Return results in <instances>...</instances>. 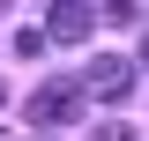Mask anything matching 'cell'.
<instances>
[{"instance_id": "4", "label": "cell", "mask_w": 149, "mask_h": 141, "mask_svg": "<svg viewBox=\"0 0 149 141\" xmlns=\"http://www.w3.org/2000/svg\"><path fill=\"white\" fill-rule=\"evenodd\" d=\"M134 8H142V0H104V15H112V22H134Z\"/></svg>"}, {"instance_id": "2", "label": "cell", "mask_w": 149, "mask_h": 141, "mask_svg": "<svg viewBox=\"0 0 149 141\" xmlns=\"http://www.w3.org/2000/svg\"><path fill=\"white\" fill-rule=\"evenodd\" d=\"M82 89H90V97H104V104H127V89H134V59L97 52V59H90V74H82Z\"/></svg>"}, {"instance_id": "1", "label": "cell", "mask_w": 149, "mask_h": 141, "mask_svg": "<svg viewBox=\"0 0 149 141\" xmlns=\"http://www.w3.org/2000/svg\"><path fill=\"white\" fill-rule=\"evenodd\" d=\"M82 97H90L82 82H37V97H30V119H37V126H67L74 111H82Z\"/></svg>"}, {"instance_id": "8", "label": "cell", "mask_w": 149, "mask_h": 141, "mask_svg": "<svg viewBox=\"0 0 149 141\" xmlns=\"http://www.w3.org/2000/svg\"><path fill=\"white\" fill-rule=\"evenodd\" d=\"M0 104H8V89H0Z\"/></svg>"}, {"instance_id": "5", "label": "cell", "mask_w": 149, "mask_h": 141, "mask_svg": "<svg viewBox=\"0 0 149 141\" xmlns=\"http://www.w3.org/2000/svg\"><path fill=\"white\" fill-rule=\"evenodd\" d=\"M97 141H127V126H119V119H104V126H97Z\"/></svg>"}, {"instance_id": "3", "label": "cell", "mask_w": 149, "mask_h": 141, "mask_svg": "<svg viewBox=\"0 0 149 141\" xmlns=\"http://www.w3.org/2000/svg\"><path fill=\"white\" fill-rule=\"evenodd\" d=\"M90 0H52V15H45V37H52V45H82V37H90Z\"/></svg>"}, {"instance_id": "6", "label": "cell", "mask_w": 149, "mask_h": 141, "mask_svg": "<svg viewBox=\"0 0 149 141\" xmlns=\"http://www.w3.org/2000/svg\"><path fill=\"white\" fill-rule=\"evenodd\" d=\"M142 59H149V37H142Z\"/></svg>"}, {"instance_id": "7", "label": "cell", "mask_w": 149, "mask_h": 141, "mask_svg": "<svg viewBox=\"0 0 149 141\" xmlns=\"http://www.w3.org/2000/svg\"><path fill=\"white\" fill-rule=\"evenodd\" d=\"M0 15H8V0H0Z\"/></svg>"}]
</instances>
